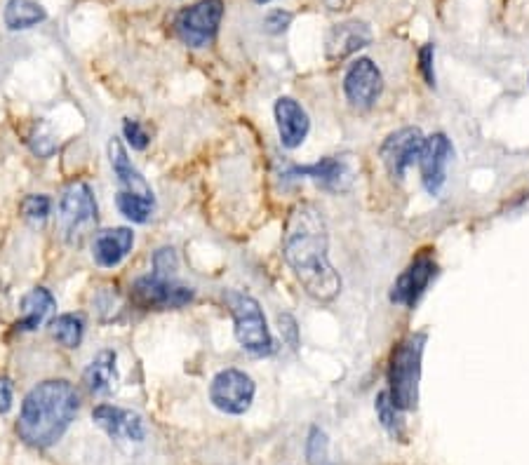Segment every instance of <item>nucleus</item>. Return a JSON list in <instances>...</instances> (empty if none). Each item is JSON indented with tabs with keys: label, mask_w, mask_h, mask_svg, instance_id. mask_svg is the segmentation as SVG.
I'll return each mask as SVG.
<instances>
[{
	"label": "nucleus",
	"mask_w": 529,
	"mask_h": 465,
	"mask_svg": "<svg viewBox=\"0 0 529 465\" xmlns=\"http://www.w3.org/2000/svg\"><path fill=\"white\" fill-rule=\"evenodd\" d=\"M273 113H276L280 144L285 148H299L304 144L308 130H311V120H308L304 106L292 97H280L276 101V109H273Z\"/></svg>",
	"instance_id": "nucleus-15"
},
{
	"label": "nucleus",
	"mask_w": 529,
	"mask_h": 465,
	"mask_svg": "<svg viewBox=\"0 0 529 465\" xmlns=\"http://www.w3.org/2000/svg\"><path fill=\"white\" fill-rule=\"evenodd\" d=\"M278 322H280V332H285L287 339L292 343V348H297V325H294V320L290 315H278Z\"/></svg>",
	"instance_id": "nucleus-32"
},
{
	"label": "nucleus",
	"mask_w": 529,
	"mask_h": 465,
	"mask_svg": "<svg viewBox=\"0 0 529 465\" xmlns=\"http://www.w3.org/2000/svg\"><path fill=\"white\" fill-rule=\"evenodd\" d=\"M435 275V261L431 254H421L412 261L410 266L405 268L403 275L395 280V285L391 289V301L398 303V306L412 308L421 296H424L426 287L431 285Z\"/></svg>",
	"instance_id": "nucleus-13"
},
{
	"label": "nucleus",
	"mask_w": 529,
	"mask_h": 465,
	"mask_svg": "<svg viewBox=\"0 0 529 465\" xmlns=\"http://www.w3.org/2000/svg\"><path fill=\"white\" fill-rule=\"evenodd\" d=\"M116 205L125 219L135 221V224H146L153 214V195H137V193L120 191L116 195Z\"/></svg>",
	"instance_id": "nucleus-23"
},
{
	"label": "nucleus",
	"mask_w": 529,
	"mask_h": 465,
	"mask_svg": "<svg viewBox=\"0 0 529 465\" xmlns=\"http://www.w3.org/2000/svg\"><path fill=\"white\" fill-rule=\"evenodd\" d=\"M50 207H52V202L50 198H45V195H29V198L22 202V212L29 221L48 219Z\"/></svg>",
	"instance_id": "nucleus-26"
},
{
	"label": "nucleus",
	"mask_w": 529,
	"mask_h": 465,
	"mask_svg": "<svg viewBox=\"0 0 529 465\" xmlns=\"http://www.w3.org/2000/svg\"><path fill=\"white\" fill-rule=\"evenodd\" d=\"M153 268H156V275L172 278V273L177 271V254H174V249L172 247L158 249L156 256H153Z\"/></svg>",
	"instance_id": "nucleus-28"
},
{
	"label": "nucleus",
	"mask_w": 529,
	"mask_h": 465,
	"mask_svg": "<svg viewBox=\"0 0 529 465\" xmlns=\"http://www.w3.org/2000/svg\"><path fill=\"white\" fill-rule=\"evenodd\" d=\"M330 235L323 212L301 202L287 217L283 256L306 294L316 301H332L341 292V278L330 264Z\"/></svg>",
	"instance_id": "nucleus-1"
},
{
	"label": "nucleus",
	"mask_w": 529,
	"mask_h": 465,
	"mask_svg": "<svg viewBox=\"0 0 529 465\" xmlns=\"http://www.w3.org/2000/svg\"><path fill=\"white\" fill-rule=\"evenodd\" d=\"M224 17L222 0H198L174 17V33L189 47H207L217 36Z\"/></svg>",
	"instance_id": "nucleus-5"
},
{
	"label": "nucleus",
	"mask_w": 529,
	"mask_h": 465,
	"mask_svg": "<svg viewBox=\"0 0 529 465\" xmlns=\"http://www.w3.org/2000/svg\"><path fill=\"white\" fill-rule=\"evenodd\" d=\"M193 299V289L163 275H144L132 285V301L142 308H182Z\"/></svg>",
	"instance_id": "nucleus-8"
},
{
	"label": "nucleus",
	"mask_w": 529,
	"mask_h": 465,
	"mask_svg": "<svg viewBox=\"0 0 529 465\" xmlns=\"http://www.w3.org/2000/svg\"><path fill=\"white\" fill-rule=\"evenodd\" d=\"M290 179H313L318 184L330 186V188H341L344 181H348V170L346 163L339 158H323L313 165H304V167H292L290 172L285 174Z\"/></svg>",
	"instance_id": "nucleus-20"
},
{
	"label": "nucleus",
	"mask_w": 529,
	"mask_h": 465,
	"mask_svg": "<svg viewBox=\"0 0 529 465\" xmlns=\"http://www.w3.org/2000/svg\"><path fill=\"white\" fill-rule=\"evenodd\" d=\"M55 310H57V301L48 289L45 287L31 289V292L24 294L22 301H19V313H22V318L17 322V329H22V332H33V329L43 327L45 322H52L50 318Z\"/></svg>",
	"instance_id": "nucleus-17"
},
{
	"label": "nucleus",
	"mask_w": 529,
	"mask_h": 465,
	"mask_svg": "<svg viewBox=\"0 0 529 465\" xmlns=\"http://www.w3.org/2000/svg\"><path fill=\"white\" fill-rule=\"evenodd\" d=\"M62 212V226L69 242H80L90 233V228L97 224V200L92 195L90 186L83 181H76L66 188L59 202Z\"/></svg>",
	"instance_id": "nucleus-6"
},
{
	"label": "nucleus",
	"mask_w": 529,
	"mask_h": 465,
	"mask_svg": "<svg viewBox=\"0 0 529 465\" xmlns=\"http://www.w3.org/2000/svg\"><path fill=\"white\" fill-rule=\"evenodd\" d=\"M92 421H95L106 435L118 442H142L146 437L142 416L130 409L113 407V404H99V407L92 411Z\"/></svg>",
	"instance_id": "nucleus-12"
},
{
	"label": "nucleus",
	"mask_w": 529,
	"mask_h": 465,
	"mask_svg": "<svg viewBox=\"0 0 529 465\" xmlns=\"http://www.w3.org/2000/svg\"><path fill=\"white\" fill-rule=\"evenodd\" d=\"M433 55H435V50H433V45H424L419 50V69L421 73H424V80L428 85H435V69H433Z\"/></svg>",
	"instance_id": "nucleus-30"
},
{
	"label": "nucleus",
	"mask_w": 529,
	"mask_h": 465,
	"mask_svg": "<svg viewBox=\"0 0 529 465\" xmlns=\"http://www.w3.org/2000/svg\"><path fill=\"white\" fill-rule=\"evenodd\" d=\"M45 19H48V12L36 0H8V5H5V26L10 31L33 29V26L43 24Z\"/></svg>",
	"instance_id": "nucleus-21"
},
{
	"label": "nucleus",
	"mask_w": 529,
	"mask_h": 465,
	"mask_svg": "<svg viewBox=\"0 0 529 465\" xmlns=\"http://www.w3.org/2000/svg\"><path fill=\"white\" fill-rule=\"evenodd\" d=\"M306 458L311 465H332L330 463V442L320 428H311L306 440Z\"/></svg>",
	"instance_id": "nucleus-25"
},
{
	"label": "nucleus",
	"mask_w": 529,
	"mask_h": 465,
	"mask_svg": "<svg viewBox=\"0 0 529 465\" xmlns=\"http://www.w3.org/2000/svg\"><path fill=\"white\" fill-rule=\"evenodd\" d=\"M109 155H111V167H113V172H116V179L120 184V191L137 193V195H153L151 186L146 184V179L139 174L137 167L132 165V160L127 158L125 148L120 141H111Z\"/></svg>",
	"instance_id": "nucleus-19"
},
{
	"label": "nucleus",
	"mask_w": 529,
	"mask_h": 465,
	"mask_svg": "<svg viewBox=\"0 0 529 465\" xmlns=\"http://www.w3.org/2000/svg\"><path fill=\"white\" fill-rule=\"evenodd\" d=\"M421 355H424V336H410L393 350L388 367V395L398 409H414L419 400Z\"/></svg>",
	"instance_id": "nucleus-3"
},
{
	"label": "nucleus",
	"mask_w": 529,
	"mask_h": 465,
	"mask_svg": "<svg viewBox=\"0 0 529 465\" xmlns=\"http://www.w3.org/2000/svg\"><path fill=\"white\" fill-rule=\"evenodd\" d=\"M123 134H125L127 144L135 148V151H144V148L149 146V132H146L137 120H125Z\"/></svg>",
	"instance_id": "nucleus-27"
},
{
	"label": "nucleus",
	"mask_w": 529,
	"mask_h": 465,
	"mask_svg": "<svg viewBox=\"0 0 529 465\" xmlns=\"http://www.w3.org/2000/svg\"><path fill=\"white\" fill-rule=\"evenodd\" d=\"M12 409V381L0 376V416Z\"/></svg>",
	"instance_id": "nucleus-31"
},
{
	"label": "nucleus",
	"mask_w": 529,
	"mask_h": 465,
	"mask_svg": "<svg viewBox=\"0 0 529 465\" xmlns=\"http://www.w3.org/2000/svg\"><path fill=\"white\" fill-rule=\"evenodd\" d=\"M226 306L233 315L236 325V339L247 353L252 355H269L273 353V339L266 325V315L261 310L259 301L250 294L229 292L226 294Z\"/></svg>",
	"instance_id": "nucleus-4"
},
{
	"label": "nucleus",
	"mask_w": 529,
	"mask_h": 465,
	"mask_svg": "<svg viewBox=\"0 0 529 465\" xmlns=\"http://www.w3.org/2000/svg\"><path fill=\"white\" fill-rule=\"evenodd\" d=\"M290 24H292V15L287 10H271L269 15H266L264 19V29L273 33V36H276V33H283L290 29Z\"/></svg>",
	"instance_id": "nucleus-29"
},
{
	"label": "nucleus",
	"mask_w": 529,
	"mask_h": 465,
	"mask_svg": "<svg viewBox=\"0 0 529 465\" xmlns=\"http://www.w3.org/2000/svg\"><path fill=\"white\" fill-rule=\"evenodd\" d=\"M50 332L52 336H55V341L62 343V346L78 348L85 334V322L80 315H73V313L59 315V318L50 322Z\"/></svg>",
	"instance_id": "nucleus-22"
},
{
	"label": "nucleus",
	"mask_w": 529,
	"mask_h": 465,
	"mask_svg": "<svg viewBox=\"0 0 529 465\" xmlns=\"http://www.w3.org/2000/svg\"><path fill=\"white\" fill-rule=\"evenodd\" d=\"M381 90H384V76H381L379 66L372 59L360 57L348 66L344 76V92L353 106L370 109L374 101L381 97Z\"/></svg>",
	"instance_id": "nucleus-10"
},
{
	"label": "nucleus",
	"mask_w": 529,
	"mask_h": 465,
	"mask_svg": "<svg viewBox=\"0 0 529 465\" xmlns=\"http://www.w3.org/2000/svg\"><path fill=\"white\" fill-rule=\"evenodd\" d=\"M254 3H261V5H264V3H273V0H254Z\"/></svg>",
	"instance_id": "nucleus-34"
},
{
	"label": "nucleus",
	"mask_w": 529,
	"mask_h": 465,
	"mask_svg": "<svg viewBox=\"0 0 529 465\" xmlns=\"http://www.w3.org/2000/svg\"><path fill=\"white\" fill-rule=\"evenodd\" d=\"M132 245H135V233H132L130 228H109V231H102L95 238L92 256H95L99 266L113 268L132 252Z\"/></svg>",
	"instance_id": "nucleus-16"
},
{
	"label": "nucleus",
	"mask_w": 529,
	"mask_h": 465,
	"mask_svg": "<svg viewBox=\"0 0 529 465\" xmlns=\"http://www.w3.org/2000/svg\"><path fill=\"white\" fill-rule=\"evenodd\" d=\"M341 3H344V0H330V5H332V8H339Z\"/></svg>",
	"instance_id": "nucleus-33"
},
{
	"label": "nucleus",
	"mask_w": 529,
	"mask_h": 465,
	"mask_svg": "<svg viewBox=\"0 0 529 465\" xmlns=\"http://www.w3.org/2000/svg\"><path fill=\"white\" fill-rule=\"evenodd\" d=\"M452 160V144L443 132L433 134L424 141L419 155V167H421V181L424 188L431 195H438L443 191L447 181V165Z\"/></svg>",
	"instance_id": "nucleus-11"
},
{
	"label": "nucleus",
	"mask_w": 529,
	"mask_h": 465,
	"mask_svg": "<svg viewBox=\"0 0 529 465\" xmlns=\"http://www.w3.org/2000/svg\"><path fill=\"white\" fill-rule=\"evenodd\" d=\"M372 43V31L365 22L351 19V22L334 24L325 40V55L330 62H341V59L356 55L358 50H363Z\"/></svg>",
	"instance_id": "nucleus-14"
},
{
	"label": "nucleus",
	"mask_w": 529,
	"mask_h": 465,
	"mask_svg": "<svg viewBox=\"0 0 529 465\" xmlns=\"http://www.w3.org/2000/svg\"><path fill=\"white\" fill-rule=\"evenodd\" d=\"M254 393H257V386L240 369H224L214 376L210 386V400L214 407L233 416L245 414L252 407Z\"/></svg>",
	"instance_id": "nucleus-7"
},
{
	"label": "nucleus",
	"mask_w": 529,
	"mask_h": 465,
	"mask_svg": "<svg viewBox=\"0 0 529 465\" xmlns=\"http://www.w3.org/2000/svg\"><path fill=\"white\" fill-rule=\"evenodd\" d=\"M400 411L393 404L391 395H388V390L377 395V414H379V421L381 426L388 430V435L395 437V440H400V437L405 435V426H403V416H400Z\"/></svg>",
	"instance_id": "nucleus-24"
},
{
	"label": "nucleus",
	"mask_w": 529,
	"mask_h": 465,
	"mask_svg": "<svg viewBox=\"0 0 529 465\" xmlns=\"http://www.w3.org/2000/svg\"><path fill=\"white\" fill-rule=\"evenodd\" d=\"M80 407L78 390L64 379H50L31 388L19 411L17 433L26 444L48 449L62 440Z\"/></svg>",
	"instance_id": "nucleus-2"
},
{
	"label": "nucleus",
	"mask_w": 529,
	"mask_h": 465,
	"mask_svg": "<svg viewBox=\"0 0 529 465\" xmlns=\"http://www.w3.org/2000/svg\"><path fill=\"white\" fill-rule=\"evenodd\" d=\"M116 360L118 355L113 353V350H102V353H97L95 360L87 365L83 374V383L92 395H106L116 388L118 381Z\"/></svg>",
	"instance_id": "nucleus-18"
},
{
	"label": "nucleus",
	"mask_w": 529,
	"mask_h": 465,
	"mask_svg": "<svg viewBox=\"0 0 529 465\" xmlns=\"http://www.w3.org/2000/svg\"><path fill=\"white\" fill-rule=\"evenodd\" d=\"M424 134L419 127H403L393 132L381 146V160H384L388 174L393 179H403L414 163H419L421 148H424Z\"/></svg>",
	"instance_id": "nucleus-9"
}]
</instances>
